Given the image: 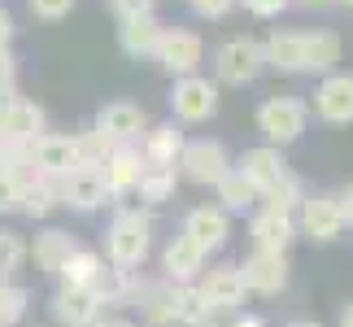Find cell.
Wrapping results in <instances>:
<instances>
[{
    "instance_id": "1",
    "label": "cell",
    "mask_w": 353,
    "mask_h": 327,
    "mask_svg": "<svg viewBox=\"0 0 353 327\" xmlns=\"http://www.w3.org/2000/svg\"><path fill=\"white\" fill-rule=\"evenodd\" d=\"M341 35L319 26V31H270L262 39V61L266 70L279 75H332L336 61H341Z\"/></svg>"
},
{
    "instance_id": "2",
    "label": "cell",
    "mask_w": 353,
    "mask_h": 327,
    "mask_svg": "<svg viewBox=\"0 0 353 327\" xmlns=\"http://www.w3.org/2000/svg\"><path fill=\"white\" fill-rule=\"evenodd\" d=\"M148 249H153V214L140 206H122L114 214L110 231H105V262L135 270V266H144Z\"/></svg>"
},
{
    "instance_id": "3",
    "label": "cell",
    "mask_w": 353,
    "mask_h": 327,
    "mask_svg": "<svg viewBox=\"0 0 353 327\" xmlns=\"http://www.w3.org/2000/svg\"><path fill=\"white\" fill-rule=\"evenodd\" d=\"M262 70V39L253 35H232L214 48V83L219 88H249Z\"/></svg>"
},
{
    "instance_id": "4",
    "label": "cell",
    "mask_w": 353,
    "mask_h": 327,
    "mask_svg": "<svg viewBox=\"0 0 353 327\" xmlns=\"http://www.w3.org/2000/svg\"><path fill=\"white\" fill-rule=\"evenodd\" d=\"M305 127H310V101H301V97H266L257 105V131L275 148L301 140Z\"/></svg>"
},
{
    "instance_id": "5",
    "label": "cell",
    "mask_w": 353,
    "mask_h": 327,
    "mask_svg": "<svg viewBox=\"0 0 353 327\" xmlns=\"http://www.w3.org/2000/svg\"><path fill=\"white\" fill-rule=\"evenodd\" d=\"M170 114L179 127H196V122H210L214 114H219V83L205 75H188V79H174L170 92Z\"/></svg>"
},
{
    "instance_id": "6",
    "label": "cell",
    "mask_w": 353,
    "mask_h": 327,
    "mask_svg": "<svg viewBox=\"0 0 353 327\" xmlns=\"http://www.w3.org/2000/svg\"><path fill=\"white\" fill-rule=\"evenodd\" d=\"M153 61H157L170 79L201 75V61H205V39H201L192 26H166V31H161V39H157Z\"/></svg>"
},
{
    "instance_id": "7",
    "label": "cell",
    "mask_w": 353,
    "mask_h": 327,
    "mask_svg": "<svg viewBox=\"0 0 353 327\" xmlns=\"http://www.w3.org/2000/svg\"><path fill=\"white\" fill-rule=\"evenodd\" d=\"M232 166H236V161H232V153H227V144H223V140L196 135V140H188V144H183L179 166H174V170H179L183 179L201 184V188H214V184H219Z\"/></svg>"
},
{
    "instance_id": "8",
    "label": "cell",
    "mask_w": 353,
    "mask_h": 327,
    "mask_svg": "<svg viewBox=\"0 0 353 327\" xmlns=\"http://www.w3.org/2000/svg\"><path fill=\"white\" fill-rule=\"evenodd\" d=\"M292 223H296V236L319 240V244H332L345 236V214H341L336 192H305L301 210L292 214Z\"/></svg>"
},
{
    "instance_id": "9",
    "label": "cell",
    "mask_w": 353,
    "mask_h": 327,
    "mask_svg": "<svg viewBox=\"0 0 353 327\" xmlns=\"http://www.w3.org/2000/svg\"><path fill=\"white\" fill-rule=\"evenodd\" d=\"M61 206L74 210V214H97L105 206H114V192H110V184H105V175L97 166H74L61 179Z\"/></svg>"
},
{
    "instance_id": "10",
    "label": "cell",
    "mask_w": 353,
    "mask_h": 327,
    "mask_svg": "<svg viewBox=\"0 0 353 327\" xmlns=\"http://www.w3.org/2000/svg\"><path fill=\"white\" fill-rule=\"evenodd\" d=\"M92 127L110 144H140V135L148 131V114L135 101H105L92 118Z\"/></svg>"
},
{
    "instance_id": "11",
    "label": "cell",
    "mask_w": 353,
    "mask_h": 327,
    "mask_svg": "<svg viewBox=\"0 0 353 327\" xmlns=\"http://www.w3.org/2000/svg\"><path fill=\"white\" fill-rule=\"evenodd\" d=\"M314 114L323 122H332V127H349L353 122V75L349 70H332L319 79L314 88Z\"/></svg>"
},
{
    "instance_id": "12",
    "label": "cell",
    "mask_w": 353,
    "mask_h": 327,
    "mask_svg": "<svg viewBox=\"0 0 353 327\" xmlns=\"http://www.w3.org/2000/svg\"><path fill=\"white\" fill-rule=\"evenodd\" d=\"M205 262H210V253L196 240H188L183 231L161 244V279L166 284H196L205 275Z\"/></svg>"
},
{
    "instance_id": "13",
    "label": "cell",
    "mask_w": 353,
    "mask_h": 327,
    "mask_svg": "<svg viewBox=\"0 0 353 327\" xmlns=\"http://www.w3.org/2000/svg\"><path fill=\"white\" fill-rule=\"evenodd\" d=\"M79 166L74 157V140L61 131H44L31 144V175H44V179H65Z\"/></svg>"
},
{
    "instance_id": "14",
    "label": "cell",
    "mask_w": 353,
    "mask_h": 327,
    "mask_svg": "<svg viewBox=\"0 0 353 327\" xmlns=\"http://www.w3.org/2000/svg\"><path fill=\"white\" fill-rule=\"evenodd\" d=\"M240 275H244V288L257 293V297H275L288 288V253H249L240 262Z\"/></svg>"
},
{
    "instance_id": "15",
    "label": "cell",
    "mask_w": 353,
    "mask_h": 327,
    "mask_svg": "<svg viewBox=\"0 0 353 327\" xmlns=\"http://www.w3.org/2000/svg\"><path fill=\"white\" fill-rule=\"evenodd\" d=\"M196 288L201 297L214 306V310H223V315H236V310L244 306V297H249V288H244V275H240V266H210L205 275L196 279Z\"/></svg>"
},
{
    "instance_id": "16",
    "label": "cell",
    "mask_w": 353,
    "mask_h": 327,
    "mask_svg": "<svg viewBox=\"0 0 353 327\" xmlns=\"http://www.w3.org/2000/svg\"><path fill=\"white\" fill-rule=\"evenodd\" d=\"M183 236L196 240L205 253H219L232 240V214L219 210V206H192L183 218Z\"/></svg>"
},
{
    "instance_id": "17",
    "label": "cell",
    "mask_w": 353,
    "mask_h": 327,
    "mask_svg": "<svg viewBox=\"0 0 353 327\" xmlns=\"http://www.w3.org/2000/svg\"><path fill=\"white\" fill-rule=\"evenodd\" d=\"M236 170L244 175V179H249L253 188H257V197L262 192H270V188H275L283 175H292L288 170V161H283V153L275 144H257V148H244L240 153V161H236Z\"/></svg>"
},
{
    "instance_id": "18",
    "label": "cell",
    "mask_w": 353,
    "mask_h": 327,
    "mask_svg": "<svg viewBox=\"0 0 353 327\" xmlns=\"http://www.w3.org/2000/svg\"><path fill=\"white\" fill-rule=\"evenodd\" d=\"M144 166H148V161L140 153V144H114V153L105 157V166H101V175H105V184H110L114 201L135 197V184H140Z\"/></svg>"
},
{
    "instance_id": "19",
    "label": "cell",
    "mask_w": 353,
    "mask_h": 327,
    "mask_svg": "<svg viewBox=\"0 0 353 327\" xmlns=\"http://www.w3.org/2000/svg\"><path fill=\"white\" fill-rule=\"evenodd\" d=\"M74 253H79V240L70 236V231H61V227L35 231V240L26 244V257H35V266L44 270V275H61V266L70 262Z\"/></svg>"
},
{
    "instance_id": "20",
    "label": "cell",
    "mask_w": 353,
    "mask_h": 327,
    "mask_svg": "<svg viewBox=\"0 0 353 327\" xmlns=\"http://www.w3.org/2000/svg\"><path fill=\"white\" fill-rule=\"evenodd\" d=\"M161 31H166V26H161L157 13H144V18H122L118 22V48L127 52L131 61H153Z\"/></svg>"
},
{
    "instance_id": "21",
    "label": "cell",
    "mask_w": 353,
    "mask_h": 327,
    "mask_svg": "<svg viewBox=\"0 0 353 327\" xmlns=\"http://www.w3.org/2000/svg\"><path fill=\"white\" fill-rule=\"evenodd\" d=\"M105 315V306L92 297V288H61L52 293V319H57V327H92Z\"/></svg>"
},
{
    "instance_id": "22",
    "label": "cell",
    "mask_w": 353,
    "mask_h": 327,
    "mask_svg": "<svg viewBox=\"0 0 353 327\" xmlns=\"http://www.w3.org/2000/svg\"><path fill=\"white\" fill-rule=\"evenodd\" d=\"M249 236H253V249L257 253H288L292 240H296V223H292L288 214L257 210L253 223H249Z\"/></svg>"
},
{
    "instance_id": "23",
    "label": "cell",
    "mask_w": 353,
    "mask_h": 327,
    "mask_svg": "<svg viewBox=\"0 0 353 327\" xmlns=\"http://www.w3.org/2000/svg\"><path fill=\"white\" fill-rule=\"evenodd\" d=\"M183 144H188V135L179 122H157V127H148L140 135V153L148 166H179V153H183Z\"/></svg>"
},
{
    "instance_id": "24",
    "label": "cell",
    "mask_w": 353,
    "mask_h": 327,
    "mask_svg": "<svg viewBox=\"0 0 353 327\" xmlns=\"http://www.w3.org/2000/svg\"><path fill=\"white\" fill-rule=\"evenodd\" d=\"M170 306H174V327H219L223 319V310H214L196 284H170Z\"/></svg>"
},
{
    "instance_id": "25",
    "label": "cell",
    "mask_w": 353,
    "mask_h": 327,
    "mask_svg": "<svg viewBox=\"0 0 353 327\" xmlns=\"http://www.w3.org/2000/svg\"><path fill=\"white\" fill-rule=\"evenodd\" d=\"M174 192H179V170L174 166H144L140 184H135V197L144 206H166V201H174Z\"/></svg>"
},
{
    "instance_id": "26",
    "label": "cell",
    "mask_w": 353,
    "mask_h": 327,
    "mask_svg": "<svg viewBox=\"0 0 353 327\" xmlns=\"http://www.w3.org/2000/svg\"><path fill=\"white\" fill-rule=\"evenodd\" d=\"M57 206H61V179L31 175V179H26V192H22V210L18 214H26V218H48Z\"/></svg>"
},
{
    "instance_id": "27",
    "label": "cell",
    "mask_w": 353,
    "mask_h": 327,
    "mask_svg": "<svg viewBox=\"0 0 353 327\" xmlns=\"http://www.w3.org/2000/svg\"><path fill=\"white\" fill-rule=\"evenodd\" d=\"M214 192H219V210H227V214H244L249 206H257V201H262V197H257V188L244 179L236 166L227 170L219 184H214Z\"/></svg>"
},
{
    "instance_id": "28",
    "label": "cell",
    "mask_w": 353,
    "mask_h": 327,
    "mask_svg": "<svg viewBox=\"0 0 353 327\" xmlns=\"http://www.w3.org/2000/svg\"><path fill=\"white\" fill-rule=\"evenodd\" d=\"M101 266H105V257H101L97 249H83V244H79V253L61 266L57 279L65 284V288H92V279L101 275Z\"/></svg>"
},
{
    "instance_id": "29",
    "label": "cell",
    "mask_w": 353,
    "mask_h": 327,
    "mask_svg": "<svg viewBox=\"0 0 353 327\" xmlns=\"http://www.w3.org/2000/svg\"><path fill=\"white\" fill-rule=\"evenodd\" d=\"M131 275H135V270H122V266H110V262H105V266H101V275L92 279V297H97L101 306H118V301H127V293H131Z\"/></svg>"
},
{
    "instance_id": "30",
    "label": "cell",
    "mask_w": 353,
    "mask_h": 327,
    "mask_svg": "<svg viewBox=\"0 0 353 327\" xmlns=\"http://www.w3.org/2000/svg\"><path fill=\"white\" fill-rule=\"evenodd\" d=\"M305 201V184L296 179V175H283V179L270 188V192H262V210H275V214H296Z\"/></svg>"
},
{
    "instance_id": "31",
    "label": "cell",
    "mask_w": 353,
    "mask_h": 327,
    "mask_svg": "<svg viewBox=\"0 0 353 327\" xmlns=\"http://www.w3.org/2000/svg\"><path fill=\"white\" fill-rule=\"evenodd\" d=\"M70 140H74V157H79V166H97V170H101V166H105V157L114 153V144L105 140V135H101L97 127L74 131Z\"/></svg>"
},
{
    "instance_id": "32",
    "label": "cell",
    "mask_w": 353,
    "mask_h": 327,
    "mask_svg": "<svg viewBox=\"0 0 353 327\" xmlns=\"http://www.w3.org/2000/svg\"><path fill=\"white\" fill-rule=\"evenodd\" d=\"M26 306H31V293L13 279H0V327H13L26 319Z\"/></svg>"
},
{
    "instance_id": "33",
    "label": "cell",
    "mask_w": 353,
    "mask_h": 327,
    "mask_svg": "<svg viewBox=\"0 0 353 327\" xmlns=\"http://www.w3.org/2000/svg\"><path fill=\"white\" fill-rule=\"evenodd\" d=\"M26 262V240L18 231H5L0 227V279H13Z\"/></svg>"
},
{
    "instance_id": "34",
    "label": "cell",
    "mask_w": 353,
    "mask_h": 327,
    "mask_svg": "<svg viewBox=\"0 0 353 327\" xmlns=\"http://www.w3.org/2000/svg\"><path fill=\"white\" fill-rule=\"evenodd\" d=\"M22 192H26L22 175H5V170H0V214H18L22 210Z\"/></svg>"
},
{
    "instance_id": "35",
    "label": "cell",
    "mask_w": 353,
    "mask_h": 327,
    "mask_svg": "<svg viewBox=\"0 0 353 327\" xmlns=\"http://www.w3.org/2000/svg\"><path fill=\"white\" fill-rule=\"evenodd\" d=\"M74 5H79V0H26V9H31L39 22H61V18H70Z\"/></svg>"
},
{
    "instance_id": "36",
    "label": "cell",
    "mask_w": 353,
    "mask_h": 327,
    "mask_svg": "<svg viewBox=\"0 0 353 327\" xmlns=\"http://www.w3.org/2000/svg\"><path fill=\"white\" fill-rule=\"evenodd\" d=\"M0 97H18V57H13V48H0Z\"/></svg>"
},
{
    "instance_id": "37",
    "label": "cell",
    "mask_w": 353,
    "mask_h": 327,
    "mask_svg": "<svg viewBox=\"0 0 353 327\" xmlns=\"http://www.w3.org/2000/svg\"><path fill=\"white\" fill-rule=\"evenodd\" d=\"M188 5H192V13L196 18H210V22H219V18H227V13H232L240 0H188Z\"/></svg>"
},
{
    "instance_id": "38",
    "label": "cell",
    "mask_w": 353,
    "mask_h": 327,
    "mask_svg": "<svg viewBox=\"0 0 353 327\" xmlns=\"http://www.w3.org/2000/svg\"><path fill=\"white\" fill-rule=\"evenodd\" d=\"M114 13H118V22L122 18H144V13H157V0H105Z\"/></svg>"
},
{
    "instance_id": "39",
    "label": "cell",
    "mask_w": 353,
    "mask_h": 327,
    "mask_svg": "<svg viewBox=\"0 0 353 327\" xmlns=\"http://www.w3.org/2000/svg\"><path fill=\"white\" fill-rule=\"evenodd\" d=\"M240 5L249 9L253 18H279V13L292 5V0H240Z\"/></svg>"
},
{
    "instance_id": "40",
    "label": "cell",
    "mask_w": 353,
    "mask_h": 327,
    "mask_svg": "<svg viewBox=\"0 0 353 327\" xmlns=\"http://www.w3.org/2000/svg\"><path fill=\"white\" fill-rule=\"evenodd\" d=\"M13 35H18V22H13V13L0 5V48H13Z\"/></svg>"
},
{
    "instance_id": "41",
    "label": "cell",
    "mask_w": 353,
    "mask_h": 327,
    "mask_svg": "<svg viewBox=\"0 0 353 327\" xmlns=\"http://www.w3.org/2000/svg\"><path fill=\"white\" fill-rule=\"evenodd\" d=\"M336 201H341V214H345V227H353V184H345L341 192H336Z\"/></svg>"
},
{
    "instance_id": "42",
    "label": "cell",
    "mask_w": 353,
    "mask_h": 327,
    "mask_svg": "<svg viewBox=\"0 0 353 327\" xmlns=\"http://www.w3.org/2000/svg\"><path fill=\"white\" fill-rule=\"evenodd\" d=\"M92 327H135V323H131V319H118V315H101Z\"/></svg>"
},
{
    "instance_id": "43",
    "label": "cell",
    "mask_w": 353,
    "mask_h": 327,
    "mask_svg": "<svg viewBox=\"0 0 353 327\" xmlns=\"http://www.w3.org/2000/svg\"><path fill=\"white\" fill-rule=\"evenodd\" d=\"M227 327H266L262 319H257V315H236L232 323H227Z\"/></svg>"
},
{
    "instance_id": "44",
    "label": "cell",
    "mask_w": 353,
    "mask_h": 327,
    "mask_svg": "<svg viewBox=\"0 0 353 327\" xmlns=\"http://www.w3.org/2000/svg\"><path fill=\"white\" fill-rule=\"evenodd\" d=\"M292 5H305V9H323V5H336V0H292Z\"/></svg>"
},
{
    "instance_id": "45",
    "label": "cell",
    "mask_w": 353,
    "mask_h": 327,
    "mask_svg": "<svg viewBox=\"0 0 353 327\" xmlns=\"http://www.w3.org/2000/svg\"><path fill=\"white\" fill-rule=\"evenodd\" d=\"M341 327H353V301H349V306L341 310Z\"/></svg>"
},
{
    "instance_id": "46",
    "label": "cell",
    "mask_w": 353,
    "mask_h": 327,
    "mask_svg": "<svg viewBox=\"0 0 353 327\" xmlns=\"http://www.w3.org/2000/svg\"><path fill=\"white\" fill-rule=\"evenodd\" d=\"M288 327H319V323H310V319H292Z\"/></svg>"
},
{
    "instance_id": "47",
    "label": "cell",
    "mask_w": 353,
    "mask_h": 327,
    "mask_svg": "<svg viewBox=\"0 0 353 327\" xmlns=\"http://www.w3.org/2000/svg\"><path fill=\"white\" fill-rule=\"evenodd\" d=\"M336 5H353V0H336Z\"/></svg>"
}]
</instances>
